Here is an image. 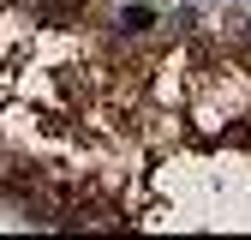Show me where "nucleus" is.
Returning a JSON list of instances; mask_svg holds the SVG:
<instances>
[{"mask_svg":"<svg viewBox=\"0 0 251 240\" xmlns=\"http://www.w3.org/2000/svg\"><path fill=\"white\" fill-rule=\"evenodd\" d=\"M0 6H12V0H0Z\"/></svg>","mask_w":251,"mask_h":240,"instance_id":"3","label":"nucleus"},{"mask_svg":"<svg viewBox=\"0 0 251 240\" xmlns=\"http://www.w3.org/2000/svg\"><path fill=\"white\" fill-rule=\"evenodd\" d=\"M150 24H155L150 6H126V12H120V36H150Z\"/></svg>","mask_w":251,"mask_h":240,"instance_id":"2","label":"nucleus"},{"mask_svg":"<svg viewBox=\"0 0 251 240\" xmlns=\"http://www.w3.org/2000/svg\"><path fill=\"white\" fill-rule=\"evenodd\" d=\"M30 6H36V18H42V24L66 30V24H78V18L90 12V0H30Z\"/></svg>","mask_w":251,"mask_h":240,"instance_id":"1","label":"nucleus"}]
</instances>
